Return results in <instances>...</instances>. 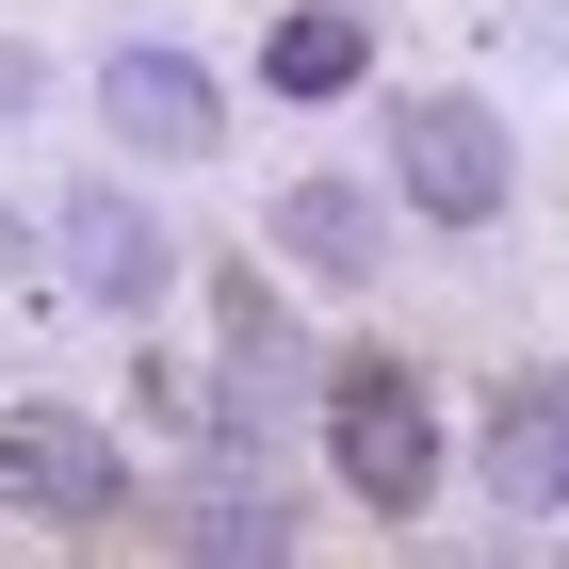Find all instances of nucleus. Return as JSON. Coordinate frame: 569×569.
Masks as SVG:
<instances>
[{
    "label": "nucleus",
    "mask_w": 569,
    "mask_h": 569,
    "mask_svg": "<svg viewBox=\"0 0 569 569\" xmlns=\"http://www.w3.org/2000/svg\"><path fill=\"white\" fill-rule=\"evenodd\" d=\"M277 261L293 277H326V293H358V277L391 261V228H375V196H358V179H277Z\"/></svg>",
    "instance_id": "6e6552de"
},
{
    "label": "nucleus",
    "mask_w": 569,
    "mask_h": 569,
    "mask_svg": "<svg viewBox=\"0 0 569 569\" xmlns=\"http://www.w3.org/2000/svg\"><path fill=\"white\" fill-rule=\"evenodd\" d=\"M0 488H17L33 521H114V505H131V456H114V423H82V407H0Z\"/></svg>",
    "instance_id": "7ed1b4c3"
},
{
    "label": "nucleus",
    "mask_w": 569,
    "mask_h": 569,
    "mask_svg": "<svg viewBox=\"0 0 569 569\" xmlns=\"http://www.w3.org/2000/svg\"><path fill=\"white\" fill-rule=\"evenodd\" d=\"M293 537H309V505L277 472H244V456L179 488V569H293Z\"/></svg>",
    "instance_id": "0eeeda50"
},
{
    "label": "nucleus",
    "mask_w": 569,
    "mask_h": 569,
    "mask_svg": "<svg viewBox=\"0 0 569 569\" xmlns=\"http://www.w3.org/2000/svg\"><path fill=\"white\" fill-rule=\"evenodd\" d=\"M358 66H375L358 0H293V17L261 33V82H277V98H309V114H326V98H358Z\"/></svg>",
    "instance_id": "9d476101"
},
{
    "label": "nucleus",
    "mask_w": 569,
    "mask_h": 569,
    "mask_svg": "<svg viewBox=\"0 0 569 569\" xmlns=\"http://www.w3.org/2000/svg\"><path fill=\"white\" fill-rule=\"evenodd\" d=\"M33 98H49V49H17V33H0V114H33Z\"/></svg>",
    "instance_id": "9b49d317"
},
{
    "label": "nucleus",
    "mask_w": 569,
    "mask_h": 569,
    "mask_svg": "<svg viewBox=\"0 0 569 569\" xmlns=\"http://www.w3.org/2000/svg\"><path fill=\"white\" fill-rule=\"evenodd\" d=\"M212 326H228V423H244V439L293 423V407H309V358H293V326H277V293H261V277H212Z\"/></svg>",
    "instance_id": "1a4fd4ad"
},
{
    "label": "nucleus",
    "mask_w": 569,
    "mask_h": 569,
    "mask_svg": "<svg viewBox=\"0 0 569 569\" xmlns=\"http://www.w3.org/2000/svg\"><path fill=\"white\" fill-rule=\"evenodd\" d=\"M49 261H66V293H82V309H147V293L179 277V244H163V212H147V196L82 179V196L49 212Z\"/></svg>",
    "instance_id": "39448f33"
},
{
    "label": "nucleus",
    "mask_w": 569,
    "mask_h": 569,
    "mask_svg": "<svg viewBox=\"0 0 569 569\" xmlns=\"http://www.w3.org/2000/svg\"><path fill=\"white\" fill-rule=\"evenodd\" d=\"M98 114H114V147H147V163H212V131H228L212 66L163 49V33H131L114 66H98Z\"/></svg>",
    "instance_id": "20e7f679"
},
{
    "label": "nucleus",
    "mask_w": 569,
    "mask_h": 569,
    "mask_svg": "<svg viewBox=\"0 0 569 569\" xmlns=\"http://www.w3.org/2000/svg\"><path fill=\"white\" fill-rule=\"evenodd\" d=\"M391 179H407L423 228H488L505 196H521V147H505L488 98H407V114H391Z\"/></svg>",
    "instance_id": "f03ea898"
},
{
    "label": "nucleus",
    "mask_w": 569,
    "mask_h": 569,
    "mask_svg": "<svg viewBox=\"0 0 569 569\" xmlns=\"http://www.w3.org/2000/svg\"><path fill=\"white\" fill-rule=\"evenodd\" d=\"M472 472H488V505H521V521H569V375H505V391H488Z\"/></svg>",
    "instance_id": "423d86ee"
},
{
    "label": "nucleus",
    "mask_w": 569,
    "mask_h": 569,
    "mask_svg": "<svg viewBox=\"0 0 569 569\" xmlns=\"http://www.w3.org/2000/svg\"><path fill=\"white\" fill-rule=\"evenodd\" d=\"M326 472L375 505V521H423L439 505V407L407 358H342L326 375Z\"/></svg>",
    "instance_id": "f257e3e1"
}]
</instances>
